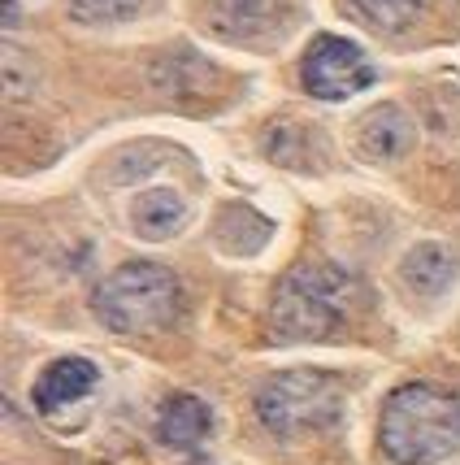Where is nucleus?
I'll use <instances>...</instances> for the list:
<instances>
[{
  "mask_svg": "<svg viewBox=\"0 0 460 465\" xmlns=\"http://www.w3.org/2000/svg\"><path fill=\"white\" fill-rule=\"evenodd\" d=\"M343 391L330 374L321 370H287L279 379L260 387L257 396V418L269 435L279 440H300V435H318L339 422Z\"/></svg>",
  "mask_w": 460,
  "mask_h": 465,
  "instance_id": "nucleus-4",
  "label": "nucleus"
},
{
  "mask_svg": "<svg viewBox=\"0 0 460 465\" xmlns=\"http://www.w3.org/2000/svg\"><path fill=\"white\" fill-rule=\"evenodd\" d=\"M400 274L413 292H421V296H439V292H447V283L456 279V257H452L443 243H417V248L404 257Z\"/></svg>",
  "mask_w": 460,
  "mask_h": 465,
  "instance_id": "nucleus-9",
  "label": "nucleus"
},
{
  "mask_svg": "<svg viewBox=\"0 0 460 465\" xmlns=\"http://www.w3.org/2000/svg\"><path fill=\"white\" fill-rule=\"evenodd\" d=\"M404 143H408V118H404L400 109H374L365 126H360V148L369 153V157H396L404 153Z\"/></svg>",
  "mask_w": 460,
  "mask_h": 465,
  "instance_id": "nucleus-12",
  "label": "nucleus"
},
{
  "mask_svg": "<svg viewBox=\"0 0 460 465\" xmlns=\"http://www.w3.org/2000/svg\"><path fill=\"white\" fill-rule=\"evenodd\" d=\"M300 83L318 101H343L352 92H365L374 83V65L352 40L318 35L300 61Z\"/></svg>",
  "mask_w": 460,
  "mask_h": 465,
  "instance_id": "nucleus-5",
  "label": "nucleus"
},
{
  "mask_svg": "<svg viewBox=\"0 0 460 465\" xmlns=\"http://www.w3.org/2000/svg\"><path fill=\"white\" fill-rule=\"evenodd\" d=\"M96 387V365L83 361V357H61L40 374L35 383V409L40 413H57V409L83 401L87 391Z\"/></svg>",
  "mask_w": 460,
  "mask_h": 465,
  "instance_id": "nucleus-7",
  "label": "nucleus"
},
{
  "mask_svg": "<svg viewBox=\"0 0 460 465\" xmlns=\"http://www.w3.org/2000/svg\"><path fill=\"white\" fill-rule=\"evenodd\" d=\"M209 18L226 40H257L287 18V0H213Z\"/></svg>",
  "mask_w": 460,
  "mask_h": 465,
  "instance_id": "nucleus-6",
  "label": "nucleus"
},
{
  "mask_svg": "<svg viewBox=\"0 0 460 465\" xmlns=\"http://www.w3.org/2000/svg\"><path fill=\"white\" fill-rule=\"evenodd\" d=\"M92 309L118 335H152V331H165V326L179 318L182 287L165 265L131 262V265H122V270H113L96 287Z\"/></svg>",
  "mask_w": 460,
  "mask_h": 465,
  "instance_id": "nucleus-3",
  "label": "nucleus"
},
{
  "mask_svg": "<svg viewBox=\"0 0 460 465\" xmlns=\"http://www.w3.org/2000/svg\"><path fill=\"white\" fill-rule=\"evenodd\" d=\"M378 440L396 465L447 461L460 448V391L439 383H408L391 391Z\"/></svg>",
  "mask_w": 460,
  "mask_h": 465,
  "instance_id": "nucleus-1",
  "label": "nucleus"
},
{
  "mask_svg": "<svg viewBox=\"0 0 460 465\" xmlns=\"http://www.w3.org/2000/svg\"><path fill=\"white\" fill-rule=\"evenodd\" d=\"M187 223V204L179 192H143L135 201V231L143 240H170L179 226Z\"/></svg>",
  "mask_w": 460,
  "mask_h": 465,
  "instance_id": "nucleus-10",
  "label": "nucleus"
},
{
  "mask_svg": "<svg viewBox=\"0 0 460 465\" xmlns=\"http://www.w3.org/2000/svg\"><path fill=\"white\" fill-rule=\"evenodd\" d=\"M209 430H213V413L196 396H174L157 418V435L170 448H196Z\"/></svg>",
  "mask_w": 460,
  "mask_h": 465,
  "instance_id": "nucleus-8",
  "label": "nucleus"
},
{
  "mask_svg": "<svg viewBox=\"0 0 460 465\" xmlns=\"http://www.w3.org/2000/svg\"><path fill=\"white\" fill-rule=\"evenodd\" d=\"M365 26H374L382 35H400L421 18L426 0H343Z\"/></svg>",
  "mask_w": 460,
  "mask_h": 465,
  "instance_id": "nucleus-11",
  "label": "nucleus"
},
{
  "mask_svg": "<svg viewBox=\"0 0 460 465\" xmlns=\"http://www.w3.org/2000/svg\"><path fill=\"white\" fill-rule=\"evenodd\" d=\"M357 283L352 274L330 262L296 265L279 287L269 304V331L279 340H326L335 335L352 309Z\"/></svg>",
  "mask_w": 460,
  "mask_h": 465,
  "instance_id": "nucleus-2",
  "label": "nucleus"
},
{
  "mask_svg": "<svg viewBox=\"0 0 460 465\" xmlns=\"http://www.w3.org/2000/svg\"><path fill=\"white\" fill-rule=\"evenodd\" d=\"M140 5L143 0H70V14L79 22L101 26V22H122L131 14H140Z\"/></svg>",
  "mask_w": 460,
  "mask_h": 465,
  "instance_id": "nucleus-13",
  "label": "nucleus"
}]
</instances>
